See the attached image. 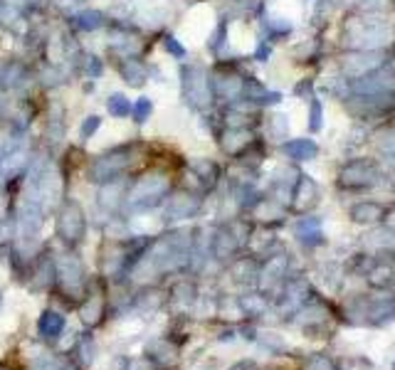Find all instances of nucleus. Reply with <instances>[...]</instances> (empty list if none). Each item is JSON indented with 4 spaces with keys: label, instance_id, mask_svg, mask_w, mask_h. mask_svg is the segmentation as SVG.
Returning a JSON list of instances; mask_svg holds the SVG:
<instances>
[{
    "label": "nucleus",
    "instance_id": "4be33fe9",
    "mask_svg": "<svg viewBox=\"0 0 395 370\" xmlns=\"http://www.w3.org/2000/svg\"><path fill=\"white\" fill-rule=\"evenodd\" d=\"M198 299V289L190 282H178L170 289V302L173 304H185V307H193Z\"/></svg>",
    "mask_w": 395,
    "mask_h": 370
},
{
    "label": "nucleus",
    "instance_id": "7c9ffc66",
    "mask_svg": "<svg viewBox=\"0 0 395 370\" xmlns=\"http://www.w3.org/2000/svg\"><path fill=\"white\" fill-rule=\"evenodd\" d=\"M393 370H395V363H393Z\"/></svg>",
    "mask_w": 395,
    "mask_h": 370
},
{
    "label": "nucleus",
    "instance_id": "a211bd4d",
    "mask_svg": "<svg viewBox=\"0 0 395 370\" xmlns=\"http://www.w3.org/2000/svg\"><path fill=\"white\" fill-rule=\"evenodd\" d=\"M67 358L65 356H55L50 351H40L35 356H30L28 361V370H65L67 366Z\"/></svg>",
    "mask_w": 395,
    "mask_h": 370
},
{
    "label": "nucleus",
    "instance_id": "f8f14e48",
    "mask_svg": "<svg viewBox=\"0 0 395 370\" xmlns=\"http://www.w3.org/2000/svg\"><path fill=\"white\" fill-rule=\"evenodd\" d=\"M349 215L359 225H378L386 220V205H383V202H376V200H361L351 207Z\"/></svg>",
    "mask_w": 395,
    "mask_h": 370
},
{
    "label": "nucleus",
    "instance_id": "1a4fd4ad",
    "mask_svg": "<svg viewBox=\"0 0 395 370\" xmlns=\"http://www.w3.org/2000/svg\"><path fill=\"white\" fill-rule=\"evenodd\" d=\"M341 185L349 190H363L378 183V168L371 160H351L344 170H341Z\"/></svg>",
    "mask_w": 395,
    "mask_h": 370
},
{
    "label": "nucleus",
    "instance_id": "a878e982",
    "mask_svg": "<svg viewBox=\"0 0 395 370\" xmlns=\"http://www.w3.org/2000/svg\"><path fill=\"white\" fill-rule=\"evenodd\" d=\"M322 116H324V109H322V101L314 96L312 99V114H309V126H312V131H319L322 128Z\"/></svg>",
    "mask_w": 395,
    "mask_h": 370
},
{
    "label": "nucleus",
    "instance_id": "393cba45",
    "mask_svg": "<svg viewBox=\"0 0 395 370\" xmlns=\"http://www.w3.org/2000/svg\"><path fill=\"white\" fill-rule=\"evenodd\" d=\"M94 341H92V334H84L82 339H79V361L84 363V366H89V363L94 361Z\"/></svg>",
    "mask_w": 395,
    "mask_h": 370
},
{
    "label": "nucleus",
    "instance_id": "39448f33",
    "mask_svg": "<svg viewBox=\"0 0 395 370\" xmlns=\"http://www.w3.org/2000/svg\"><path fill=\"white\" fill-rule=\"evenodd\" d=\"M180 96L185 104L195 111H205L212 104V79L198 64H183L180 67Z\"/></svg>",
    "mask_w": 395,
    "mask_h": 370
},
{
    "label": "nucleus",
    "instance_id": "f3484780",
    "mask_svg": "<svg viewBox=\"0 0 395 370\" xmlns=\"http://www.w3.org/2000/svg\"><path fill=\"white\" fill-rule=\"evenodd\" d=\"M292 160H314L319 153V146L314 138H294V141H287L282 148Z\"/></svg>",
    "mask_w": 395,
    "mask_h": 370
},
{
    "label": "nucleus",
    "instance_id": "f03ea898",
    "mask_svg": "<svg viewBox=\"0 0 395 370\" xmlns=\"http://www.w3.org/2000/svg\"><path fill=\"white\" fill-rule=\"evenodd\" d=\"M173 192V180L163 170H148V173L133 178V183L126 187L124 210L131 212H148L153 207L163 205L168 195Z\"/></svg>",
    "mask_w": 395,
    "mask_h": 370
},
{
    "label": "nucleus",
    "instance_id": "bb28decb",
    "mask_svg": "<svg viewBox=\"0 0 395 370\" xmlns=\"http://www.w3.org/2000/svg\"><path fill=\"white\" fill-rule=\"evenodd\" d=\"M129 370H161V368L153 366L148 358H136V361H129Z\"/></svg>",
    "mask_w": 395,
    "mask_h": 370
},
{
    "label": "nucleus",
    "instance_id": "20e7f679",
    "mask_svg": "<svg viewBox=\"0 0 395 370\" xmlns=\"http://www.w3.org/2000/svg\"><path fill=\"white\" fill-rule=\"evenodd\" d=\"M57 240L65 250H77L87 240V212L77 197H62L57 205Z\"/></svg>",
    "mask_w": 395,
    "mask_h": 370
},
{
    "label": "nucleus",
    "instance_id": "ddd939ff",
    "mask_svg": "<svg viewBox=\"0 0 395 370\" xmlns=\"http://www.w3.org/2000/svg\"><path fill=\"white\" fill-rule=\"evenodd\" d=\"M131 109H133V99H129L126 92H109L104 99V111L109 119L114 121H126L131 119Z\"/></svg>",
    "mask_w": 395,
    "mask_h": 370
},
{
    "label": "nucleus",
    "instance_id": "f257e3e1",
    "mask_svg": "<svg viewBox=\"0 0 395 370\" xmlns=\"http://www.w3.org/2000/svg\"><path fill=\"white\" fill-rule=\"evenodd\" d=\"M143 160V141H126L119 146L106 148L104 153L94 155L87 165L89 183H111V180H124L126 175Z\"/></svg>",
    "mask_w": 395,
    "mask_h": 370
},
{
    "label": "nucleus",
    "instance_id": "7ed1b4c3",
    "mask_svg": "<svg viewBox=\"0 0 395 370\" xmlns=\"http://www.w3.org/2000/svg\"><path fill=\"white\" fill-rule=\"evenodd\" d=\"M57 292L62 294L67 304L77 307L82 304L84 294L89 289V277H87V267H84L82 257L77 255V250H65L57 257Z\"/></svg>",
    "mask_w": 395,
    "mask_h": 370
},
{
    "label": "nucleus",
    "instance_id": "412c9836",
    "mask_svg": "<svg viewBox=\"0 0 395 370\" xmlns=\"http://www.w3.org/2000/svg\"><path fill=\"white\" fill-rule=\"evenodd\" d=\"M15 237H18V215L10 207L3 217H0V247H10L15 245Z\"/></svg>",
    "mask_w": 395,
    "mask_h": 370
},
{
    "label": "nucleus",
    "instance_id": "b1692460",
    "mask_svg": "<svg viewBox=\"0 0 395 370\" xmlns=\"http://www.w3.org/2000/svg\"><path fill=\"white\" fill-rule=\"evenodd\" d=\"M307 370H336V361L327 353H317L314 358H309Z\"/></svg>",
    "mask_w": 395,
    "mask_h": 370
},
{
    "label": "nucleus",
    "instance_id": "dca6fc26",
    "mask_svg": "<svg viewBox=\"0 0 395 370\" xmlns=\"http://www.w3.org/2000/svg\"><path fill=\"white\" fill-rule=\"evenodd\" d=\"M190 173H193V178H198V183H200L202 190L215 187L217 178H220V168H217V163H212L210 158L193 160V163H190Z\"/></svg>",
    "mask_w": 395,
    "mask_h": 370
},
{
    "label": "nucleus",
    "instance_id": "9d476101",
    "mask_svg": "<svg viewBox=\"0 0 395 370\" xmlns=\"http://www.w3.org/2000/svg\"><path fill=\"white\" fill-rule=\"evenodd\" d=\"M67 25L74 35H94L109 25V15L99 8H79L67 18Z\"/></svg>",
    "mask_w": 395,
    "mask_h": 370
},
{
    "label": "nucleus",
    "instance_id": "6e6552de",
    "mask_svg": "<svg viewBox=\"0 0 395 370\" xmlns=\"http://www.w3.org/2000/svg\"><path fill=\"white\" fill-rule=\"evenodd\" d=\"M114 69L121 82L131 89H143L148 84V79H151V64L143 60L141 55L121 57V60H116Z\"/></svg>",
    "mask_w": 395,
    "mask_h": 370
},
{
    "label": "nucleus",
    "instance_id": "c756f323",
    "mask_svg": "<svg viewBox=\"0 0 395 370\" xmlns=\"http://www.w3.org/2000/svg\"><path fill=\"white\" fill-rule=\"evenodd\" d=\"M0 309H3V294H0Z\"/></svg>",
    "mask_w": 395,
    "mask_h": 370
},
{
    "label": "nucleus",
    "instance_id": "6ab92c4d",
    "mask_svg": "<svg viewBox=\"0 0 395 370\" xmlns=\"http://www.w3.org/2000/svg\"><path fill=\"white\" fill-rule=\"evenodd\" d=\"M153 111H156V104H153L151 96L141 94L138 99H133V109H131V119L136 126H146L148 121H151Z\"/></svg>",
    "mask_w": 395,
    "mask_h": 370
},
{
    "label": "nucleus",
    "instance_id": "cd10ccee",
    "mask_svg": "<svg viewBox=\"0 0 395 370\" xmlns=\"http://www.w3.org/2000/svg\"><path fill=\"white\" fill-rule=\"evenodd\" d=\"M65 370H82V368H79L77 363H72V361H69L67 366H65Z\"/></svg>",
    "mask_w": 395,
    "mask_h": 370
},
{
    "label": "nucleus",
    "instance_id": "423d86ee",
    "mask_svg": "<svg viewBox=\"0 0 395 370\" xmlns=\"http://www.w3.org/2000/svg\"><path fill=\"white\" fill-rule=\"evenodd\" d=\"M104 284L101 279L89 284L87 294H84L82 304H79V319L87 329H99L106 319V294H104Z\"/></svg>",
    "mask_w": 395,
    "mask_h": 370
},
{
    "label": "nucleus",
    "instance_id": "4468645a",
    "mask_svg": "<svg viewBox=\"0 0 395 370\" xmlns=\"http://www.w3.org/2000/svg\"><path fill=\"white\" fill-rule=\"evenodd\" d=\"M294 235L299 242L309 245V247H317L324 242V230H322V220L317 215H307L297 222L294 227Z\"/></svg>",
    "mask_w": 395,
    "mask_h": 370
},
{
    "label": "nucleus",
    "instance_id": "2eb2a0df",
    "mask_svg": "<svg viewBox=\"0 0 395 370\" xmlns=\"http://www.w3.org/2000/svg\"><path fill=\"white\" fill-rule=\"evenodd\" d=\"M175 353L178 351H175V346L170 343V339H156L146 346V358L161 370L168 368L170 363H175Z\"/></svg>",
    "mask_w": 395,
    "mask_h": 370
},
{
    "label": "nucleus",
    "instance_id": "0eeeda50",
    "mask_svg": "<svg viewBox=\"0 0 395 370\" xmlns=\"http://www.w3.org/2000/svg\"><path fill=\"white\" fill-rule=\"evenodd\" d=\"M202 197L195 192H170L168 200L163 202V220L165 222H180V220H190L200 212Z\"/></svg>",
    "mask_w": 395,
    "mask_h": 370
},
{
    "label": "nucleus",
    "instance_id": "9b49d317",
    "mask_svg": "<svg viewBox=\"0 0 395 370\" xmlns=\"http://www.w3.org/2000/svg\"><path fill=\"white\" fill-rule=\"evenodd\" d=\"M65 326H67L65 314H60V311H55V309H47V311H42L40 319H37V336L47 343H55L62 336Z\"/></svg>",
    "mask_w": 395,
    "mask_h": 370
},
{
    "label": "nucleus",
    "instance_id": "aec40b11",
    "mask_svg": "<svg viewBox=\"0 0 395 370\" xmlns=\"http://www.w3.org/2000/svg\"><path fill=\"white\" fill-rule=\"evenodd\" d=\"M104 128V116L101 114H87L79 121V141L89 143L92 138L99 136V131Z\"/></svg>",
    "mask_w": 395,
    "mask_h": 370
},
{
    "label": "nucleus",
    "instance_id": "5701e85b",
    "mask_svg": "<svg viewBox=\"0 0 395 370\" xmlns=\"http://www.w3.org/2000/svg\"><path fill=\"white\" fill-rule=\"evenodd\" d=\"M161 47H163L165 55H170L173 60H185V55H188L183 40H178V37L170 35V32H165V35L161 37Z\"/></svg>",
    "mask_w": 395,
    "mask_h": 370
},
{
    "label": "nucleus",
    "instance_id": "c85d7f7f",
    "mask_svg": "<svg viewBox=\"0 0 395 370\" xmlns=\"http://www.w3.org/2000/svg\"><path fill=\"white\" fill-rule=\"evenodd\" d=\"M0 370H13V368H8V366H0Z\"/></svg>",
    "mask_w": 395,
    "mask_h": 370
}]
</instances>
